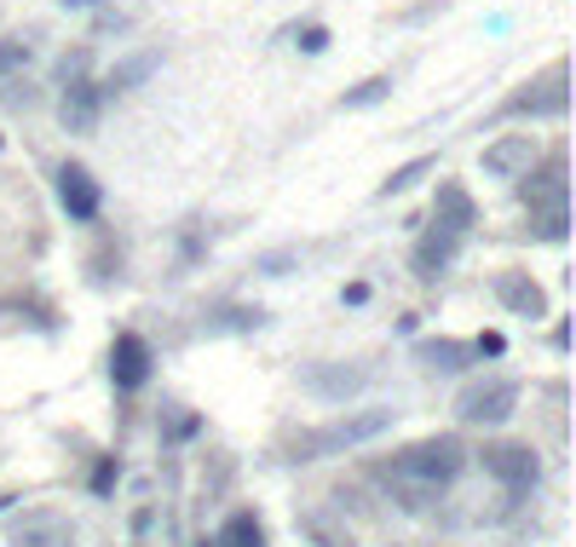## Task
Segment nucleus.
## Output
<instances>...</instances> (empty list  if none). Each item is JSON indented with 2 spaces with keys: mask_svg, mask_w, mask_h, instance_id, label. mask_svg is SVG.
<instances>
[{
  "mask_svg": "<svg viewBox=\"0 0 576 547\" xmlns=\"http://www.w3.org/2000/svg\"><path fill=\"white\" fill-rule=\"evenodd\" d=\"M467 472V444L456 433H433V438H415L404 450H392V461L374 467V479H398V484H421V490H449Z\"/></svg>",
  "mask_w": 576,
  "mask_h": 547,
  "instance_id": "nucleus-1",
  "label": "nucleus"
},
{
  "mask_svg": "<svg viewBox=\"0 0 576 547\" xmlns=\"http://www.w3.org/2000/svg\"><path fill=\"white\" fill-rule=\"evenodd\" d=\"M387 404H369V409H346L335 420H323V427H306L294 444H289V461H329V456H346V450H363V444H374L387 427H392Z\"/></svg>",
  "mask_w": 576,
  "mask_h": 547,
  "instance_id": "nucleus-2",
  "label": "nucleus"
},
{
  "mask_svg": "<svg viewBox=\"0 0 576 547\" xmlns=\"http://www.w3.org/2000/svg\"><path fill=\"white\" fill-rule=\"evenodd\" d=\"M519 409V381L513 375H485V381H467L456 392V420L461 427H502Z\"/></svg>",
  "mask_w": 576,
  "mask_h": 547,
  "instance_id": "nucleus-3",
  "label": "nucleus"
},
{
  "mask_svg": "<svg viewBox=\"0 0 576 547\" xmlns=\"http://www.w3.org/2000/svg\"><path fill=\"white\" fill-rule=\"evenodd\" d=\"M479 467H485L508 495H531V490L542 484V456L531 450V444H513V438L485 444V450H479Z\"/></svg>",
  "mask_w": 576,
  "mask_h": 547,
  "instance_id": "nucleus-4",
  "label": "nucleus"
},
{
  "mask_svg": "<svg viewBox=\"0 0 576 547\" xmlns=\"http://www.w3.org/2000/svg\"><path fill=\"white\" fill-rule=\"evenodd\" d=\"M75 518L58 507H23L7 525V547H75Z\"/></svg>",
  "mask_w": 576,
  "mask_h": 547,
  "instance_id": "nucleus-5",
  "label": "nucleus"
},
{
  "mask_svg": "<svg viewBox=\"0 0 576 547\" xmlns=\"http://www.w3.org/2000/svg\"><path fill=\"white\" fill-rule=\"evenodd\" d=\"M519 203L524 214H547V208H570V179H565V156H547L519 179Z\"/></svg>",
  "mask_w": 576,
  "mask_h": 547,
  "instance_id": "nucleus-6",
  "label": "nucleus"
},
{
  "mask_svg": "<svg viewBox=\"0 0 576 547\" xmlns=\"http://www.w3.org/2000/svg\"><path fill=\"white\" fill-rule=\"evenodd\" d=\"M369 375L374 369H363V363H306L300 369V386L312 397H323V404H346L352 392L369 386Z\"/></svg>",
  "mask_w": 576,
  "mask_h": 547,
  "instance_id": "nucleus-7",
  "label": "nucleus"
},
{
  "mask_svg": "<svg viewBox=\"0 0 576 547\" xmlns=\"http://www.w3.org/2000/svg\"><path fill=\"white\" fill-rule=\"evenodd\" d=\"M485 173H490V179H524V173H531L536 162H542V151H536V139L531 133H502V139H490L485 144Z\"/></svg>",
  "mask_w": 576,
  "mask_h": 547,
  "instance_id": "nucleus-8",
  "label": "nucleus"
},
{
  "mask_svg": "<svg viewBox=\"0 0 576 547\" xmlns=\"http://www.w3.org/2000/svg\"><path fill=\"white\" fill-rule=\"evenodd\" d=\"M570 87H565V64H554L542 81H524V92L508 98V116H565Z\"/></svg>",
  "mask_w": 576,
  "mask_h": 547,
  "instance_id": "nucleus-9",
  "label": "nucleus"
},
{
  "mask_svg": "<svg viewBox=\"0 0 576 547\" xmlns=\"http://www.w3.org/2000/svg\"><path fill=\"white\" fill-rule=\"evenodd\" d=\"M461 254V237L456 231H444V226H427L415 242V254H410V271H415V283H438L449 265H456Z\"/></svg>",
  "mask_w": 576,
  "mask_h": 547,
  "instance_id": "nucleus-10",
  "label": "nucleus"
},
{
  "mask_svg": "<svg viewBox=\"0 0 576 547\" xmlns=\"http://www.w3.org/2000/svg\"><path fill=\"white\" fill-rule=\"evenodd\" d=\"M110 381H116V392H139L150 381V340L144 335H116V346H110Z\"/></svg>",
  "mask_w": 576,
  "mask_h": 547,
  "instance_id": "nucleus-11",
  "label": "nucleus"
},
{
  "mask_svg": "<svg viewBox=\"0 0 576 547\" xmlns=\"http://www.w3.org/2000/svg\"><path fill=\"white\" fill-rule=\"evenodd\" d=\"M98 116H105V87H98V81H69L64 98H58L64 133H93Z\"/></svg>",
  "mask_w": 576,
  "mask_h": 547,
  "instance_id": "nucleus-12",
  "label": "nucleus"
},
{
  "mask_svg": "<svg viewBox=\"0 0 576 547\" xmlns=\"http://www.w3.org/2000/svg\"><path fill=\"white\" fill-rule=\"evenodd\" d=\"M496 300H502L513 317H547V288L531 277V271H502V277H496Z\"/></svg>",
  "mask_w": 576,
  "mask_h": 547,
  "instance_id": "nucleus-13",
  "label": "nucleus"
},
{
  "mask_svg": "<svg viewBox=\"0 0 576 547\" xmlns=\"http://www.w3.org/2000/svg\"><path fill=\"white\" fill-rule=\"evenodd\" d=\"M58 208L69 219H98V179L81 162H64L58 167Z\"/></svg>",
  "mask_w": 576,
  "mask_h": 547,
  "instance_id": "nucleus-14",
  "label": "nucleus"
},
{
  "mask_svg": "<svg viewBox=\"0 0 576 547\" xmlns=\"http://www.w3.org/2000/svg\"><path fill=\"white\" fill-rule=\"evenodd\" d=\"M433 226L456 231V237H467L472 226H479V203L467 196V185H456V179L438 185V196H433Z\"/></svg>",
  "mask_w": 576,
  "mask_h": 547,
  "instance_id": "nucleus-15",
  "label": "nucleus"
},
{
  "mask_svg": "<svg viewBox=\"0 0 576 547\" xmlns=\"http://www.w3.org/2000/svg\"><path fill=\"white\" fill-rule=\"evenodd\" d=\"M415 363H427L433 375H461V369L472 363V340H449V335L415 340Z\"/></svg>",
  "mask_w": 576,
  "mask_h": 547,
  "instance_id": "nucleus-16",
  "label": "nucleus"
},
{
  "mask_svg": "<svg viewBox=\"0 0 576 547\" xmlns=\"http://www.w3.org/2000/svg\"><path fill=\"white\" fill-rule=\"evenodd\" d=\"M294 525H300V536H306L312 547H358L352 525H346L340 513H329V507H312V513H300Z\"/></svg>",
  "mask_w": 576,
  "mask_h": 547,
  "instance_id": "nucleus-17",
  "label": "nucleus"
},
{
  "mask_svg": "<svg viewBox=\"0 0 576 547\" xmlns=\"http://www.w3.org/2000/svg\"><path fill=\"white\" fill-rule=\"evenodd\" d=\"M214 541H219V547H265V518H260L254 507H237V513L219 525Z\"/></svg>",
  "mask_w": 576,
  "mask_h": 547,
  "instance_id": "nucleus-18",
  "label": "nucleus"
},
{
  "mask_svg": "<svg viewBox=\"0 0 576 547\" xmlns=\"http://www.w3.org/2000/svg\"><path fill=\"white\" fill-rule=\"evenodd\" d=\"M260 322H265L260 306H219L208 317V335H242V329H260Z\"/></svg>",
  "mask_w": 576,
  "mask_h": 547,
  "instance_id": "nucleus-19",
  "label": "nucleus"
},
{
  "mask_svg": "<svg viewBox=\"0 0 576 547\" xmlns=\"http://www.w3.org/2000/svg\"><path fill=\"white\" fill-rule=\"evenodd\" d=\"M438 167V156H415V162H404V167H398L392 173V179L381 185V196H404L410 185H421V179H427V173Z\"/></svg>",
  "mask_w": 576,
  "mask_h": 547,
  "instance_id": "nucleus-20",
  "label": "nucleus"
},
{
  "mask_svg": "<svg viewBox=\"0 0 576 547\" xmlns=\"http://www.w3.org/2000/svg\"><path fill=\"white\" fill-rule=\"evenodd\" d=\"M531 237H542V242H565V237H570V208L531 214Z\"/></svg>",
  "mask_w": 576,
  "mask_h": 547,
  "instance_id": "nucleus-21",
  "label": "nucleus"
},
{
  "mask_svg": "<svg viewBox=\"0 0 576 547\" xmlns=\"http://www.w3.org/2000/svg\"><path fill=\"white\" fill-rule=\"evenodd\" d=\"M387 92H392V81H387V76H369V81H358L352 92L340 98V110H369V105H381Z\"/></svg>",
  "mask_w": 576,
  "mask_h": 547,
  "instance_id": "nucleus-22",
  "label": "nucleus"
},
{
  "mask_svg": "<svg viewBox=\"0 0 576 547\" xmlns=\"http://www.w3.org/2000/svg\"><path fill=\"white\" fill-rule=\"evenodd\" d=\"M150 69H156V53H139L133 64H121V69H116L110 87H133V81H144V76H150Z\"/></svg>",
  "mask_w": 576,
  "mask_h": 547,
  "instance_id": "nucleus-23",
  "label": "nucleus"
},
{
  "mask_svg": "<svg viewBox=\"0 0 576 547\" xmlns=\"http://www.w3.org/2000/svg\"><path fill=\"white\" fill-rule=\"evenodd\" d=\"M23 64H30V41H0V76H12Z\"/></svg>",
  "mask_w": 576,
  "mask_h": 547,
  "instance_id": "nucleus-24",
  "label": "nucleus"
},
{
  "mask_svg": "<svg viewBox=\"0 0 576 547\" xmlns=\"http://www.w3.org/2000/svg\"><path fill=\"white\" fill-rule=\"evenodd\" d=\"M58 81L69 87V81H87V46H81V53H64L58 58Z\"/></svg>",
  "mask_w": 576,
  "mask_h": 547,
  "instance_id": "nucleus-25",
  "label": "nucleus"
},
{
  "mask_svg": "<svg viewBox=\"0 0 576 547\" xmlns=\"http://www.w3.org/2000/svg\"><path fill=\"white\" fill-rule=\"evenodd\" d=\"M162 433H167V438H191V433H196V415L167 409V415H162Z\"/></svg>",
  "mask_w": 576,
  "mask_h": 547,
  "instance_id": "nucleus-26",
  "label": "nucleus"
},
{
  "mask_svg": "<svg viewBox=\"0 0 576 547\" xmlns=\"http://www.w3.org/2000/svg\"><path fill=\"white\" fill-rule=\"evenodd\" d=\"M323 46H329V30H323V23H306V30H300V53H323Z\"/></svg>",
  "mask_w": 576,
  "mask_h": 547,
  "instance_id": "nucleus-27",
  "label": "nucleus"
},
{
  "mask_svg": "<svg viewBox=\"0 0 576 547\" xmlns=\"http://www.w3.org/2000/svg\"><path fill=\"white\" fill-rule=\"evenodd\" d=\"M502 335H479V340H472V358H502Z\"/></svg>",
  "mask_w": 576,
  "mask_h": 547,
  "instance_id": "nucleus-28",
  "label": "nucleus"
},
{
  "mask_svg": "<svg viewBox=\"0 0 576 547\" xmlns=\"http://www.w3.org/2000/svg\"><path fill=\"white\" fill-rule=\"evenodd\" d=\"M110 484H116V461H105V467H98V472H93V490H98V495H105Z\"/></svg>",
  "mask_w": 576,
  "mask_h": 547,
  "instance_id": "nucleus-29",
  "label": "nucleus"
},
{
  "mask_svg": "<svg viewBox=\"0 0 576 547\" xmlns=\"http://www.w3.org/2000/svg\"><path fill=\"white\" fill-rule=\"evenodd\" d=\"M64 7H98V0H64Z\"/></svg>",
  "mask_w": 576,
  "mask_h": 547,
  "instance_id": "nucleus-30",
  "label": "nucleus"
},
{
  "mask_svg": "<svg viewBox=\"0 0 576 547\" xmlns=\"http://www.w3.org/2000/svg\"><path fill=\"white\" fill-rule=\"evenodd\" d=\"M196 547H219V541H208V536H203V541H196Z\"/></svg>",
  "mask_w": 576,
  "mask_h": 547,
  "instance_id": "nucleus-31",
  "label": "nucleus"
}]
</instances>
